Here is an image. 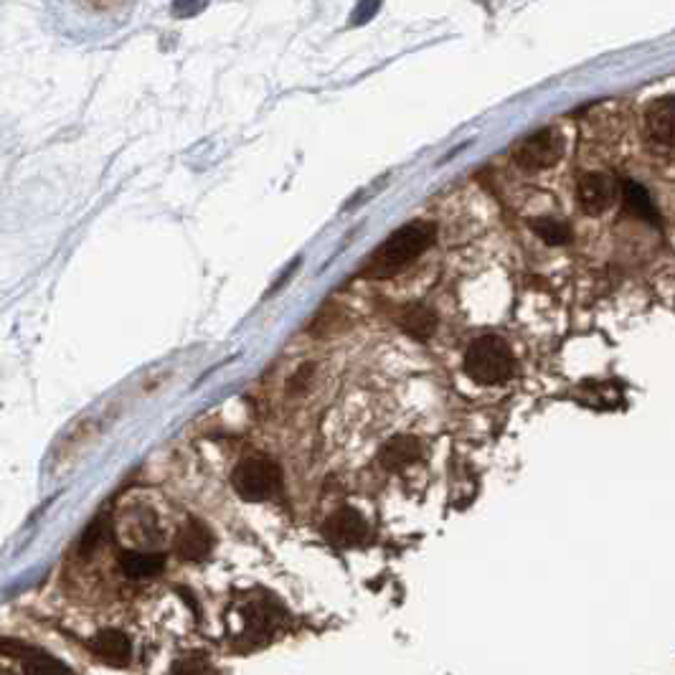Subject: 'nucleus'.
<instances>
[{"label":"nucleus","instance_id":"1","mask_svg":"<svg viewBox=\"0 0 675 675\" xmlns=\"http://www.w3.org/2000/svg\"><path fill=\"white\" fill-rule=\"evenodd\" d=\"M437 239V226L432 221H409L401 229H396L394 234L371 254V259L366 262V267L361 269L363 277H381L396 275L401 267L412 264L414 259L422 257L429 247Z\"/></svg>","mask_w":675,"mask_h":675},{"label":"nucleus","instance_id":"2","mask_svg":"<svg viewBox=\"0 0 675 675\" xmlns=\"http://www.w3.org/2000/svg\"><path fill=\"white\" fill-rule=\"evenodd\" d=\"M462 366L475 384L498 386L513 376L516 358H513L511 346L500 335H480L467 346Z\"/></svg>","mask_w":675,"mask_h":675},{"label":"nucleus","instance_id":"3","mask_svg":"<svg viewBox=\"0 0 675 675\" xmlns=\"http://www.w3.org/2000/svg\"><path fill=\"white\" fill-rule=\"evenodd\" d=\"M231 483H234V490L244 500L262 503V500H269L272 495H277V490L282 485V472L267 457H249V460L239 462L234 467Z\"/></svg>","mask_w":675,"mask_h":675},{"label":"nucleus","instance_id":"4","mask_svg":"<svg viewBox=\"0 0 675 675\" xmlns=\"http://www.w3.org/2000/svg\"><path fill=\"white\" fill-rule=\"evenodd\" d=\"M564 155V138L561 132L554 127H544V130L533 132L526 140L513 148V163L518 168L528 173L546 171V168H554L556 163Z\"/></svg>","mask_w":675,"mask_h":675},{"label":"nucleus","instance_id":"5","mask_svg":"<svg viewBox=\"0 0 675 675\" xmlns=\"http://www.w3.org/2000/svg\"><path fill=\"white\" fill-rule=\"evenodd\" d=\"M622 196V186L610 173H587L577 183V201L589 216H602Z\"/></svg>","mask_w":675,"mask_h":675},{"label":"nucleus","instance_id":"6","mask_svg":"<svg viewBox=\"0 0 675 675\" xmlns=\"http://www.w3.org/2000/svg\"><path fill=\"white\" fill-rule=\"evenodd\" d=\"M323 536L341 549H353V546H361L368 541V523L363 521L356 508L343 505L325 518Z\"/></svg>","mask_w":675,"mask_h":675},{"label":"nucleus","instance_id":"7","mask_svg":"<svg viewBox=\"0 0 675 675\" xmlns=\"http://www.w3.org/2000/svg\"><path fill=\"white\" fill-rule=\"evenodd\" d=\"M645 127L653 143L675 150V97L655 99L645 112Z\"/></svg>","mask_w":675,"mask_h":675},{"label":"nucleus","instance_id":"8","mask_svg":"<svg viewBox=\"0 0 675 675\" xmlns=\"http://www.w3.org/2000/svg\"><path fill=\"white\" fill-rule=\"evenodd\" d=\"M422 455L424 447L419 437H414V434H396L379 450V465L389 472H399L422 460Z\"/></svg>","mask_w":675,"mask_h":675},{"label":"nucleus","instance_id":"9","mask_svg":"<svg viewBox=\"0 0 675 675\" xmlns=\"http://www.w3.org/2000/svg\"><path fill=\"white\" fill-rule=\"evenodd\" d=\"M0 648H3V655H6V658H16L26 673H66V670H69L64 663H59V660L51 658L49 653H44V650L28 648V645L23 643H13L8 637L3 640Z\"/></svg>","mask_w":675,"mask_h":675},{"label":"nucleus","instance_id":"10","mask_svg":"<svg viewBox=\"0 0 675 675\" xmlns=\"http://www.w3.org/2000/svg\"><path fill=\"white\" fill-rule=\"evenodd\" d=\"M211 549H214V538H211L209 528L204 523L188 518L186 526L181 528V533L176 538L178 554L188 561H204L211 554Z\"/></svg>","mask_w":675,"mask_h":675},{"label":"nucleus","instance_id":"11","mask_svg":"<svg viewBox=\"0 0 675 675\" xmlns=\"http://www.w3.org/2000/svg\"><path fill=\"white\" fill-rule=\"evenodd\" d=\"M89 650L110 665H127L132 658L130 637L122 635L120 630H102L99 635H94L89 640Z\"/></svg>","mask_w":675,"mask_h":675},{"label":"nucleus","instance_id":"12","mask_svg":"<svg viewBox=\"0 0 675 675\" xmlns=\"http://www.w3.org/2000/svg\"><path fill=\"white\" fill-rule=\"evenodd\" d=\"M622 204H625V211L635 219H643L648 224H658V209H655L653 198H650L648 188H643L640 183L635 181H625L622 183Z\"/></svg>","mask_w":675,"mask_h":675},{"label":"nucleus","instance_id":"13","mask_svg":"<svg viewBox=\"0 0 675 675\" xmlns=\"http://www.w3.org/2000/svg\"><path fill=\"white\" fill-rule=\"evenodd\" d=\"M399 325L407 330L409 335L414 338H429V335L437 330V315H434L432 308L422 305V302H412L407 308L401 310L399 315Z\"/></svg>","mask_w":675,"mask_h":675},{"label":"nucleus","instance_id":"14","mask_svg":"<svg viewBox=\"0 0 675 675\" xmlns=\"http://www.w3.org/2000/svg\"><path fill=\"white\" fill-rule=\"evenodd\" d=\"M165 566L160 554H140V551H127L120 559V569L130 579H150Z\"/></svg>","mask_w":675,"mask_h":675},{"label":"nucleus","instance_id":"15","mask_svg":"<svg viewBox=\"0 0 675 675\" xmlns=\"http://www.w3.org/2000/svg\"><path fill=\"white\" fill-rule=\"evenodd\" d=\"M528 226H531L533 234H536L541 242L549 244V247H561V244L571 242V229L564 224V221L531 219L528 221Z\"/></svg>","mask_w":675,"mask_h":675},{"label":"nucleus","instance_id":"16","mask_svg":"<svg viewBox=\"0 0 675 675\" xmlns=\"http://www.w3.org/2000/svg\"><path fill=\"white\" fill-rule=\"evenodd\" d=\"M102 536H105V521H99V518H97V521H94L92 526L84 531L82 541H79V551H82L84 556L92 554V551L97 549L99 544H102Z\"/></svg>","mask_w":675,"mask_h":675},{"label":"nucleus","instance_id":"17","mask_svg":"<svg viewBox=\"0 0 675 675\" xmlns=\"http://www.w3.org/2000/svg\"><path fill=\"white\" fill-rule=\"evenodd\" d=\"M379 8H381V0H361V3L356 6V11H353L351 23H353V26L368 23L371 18L376 16V13H379Z\"/></svg>","mask_w":675,"mask_h":675},{"label":"nucleus","instance_id":"18","mask_svg":"<svg viewBox=\"0 0 675 675\" xmlns=\"http://www.w3.org/2000/svg\"><path fill=\"white\" fill-rule=\"evenodd\" d=\"M206 8V0H176L173 3V16L178 18H191L196 13H201Z\"/></svg>","mask_w":675,"mask_h":675},{"label":"nucleus","instance_id":"19","mask_svg":"<svg viewBox=\"0 0 675 675\" xmlns=\"http://www.w3.org/2000/svg\"><path fill=\"white\" fill-rule=\"evenodd\" d=\"M82 3L87 8H92V11L107 13V11H115L117 6H122L125 0H82Z\"/></svg>","mask_w":675,"mask_h":675}]
</instances>
